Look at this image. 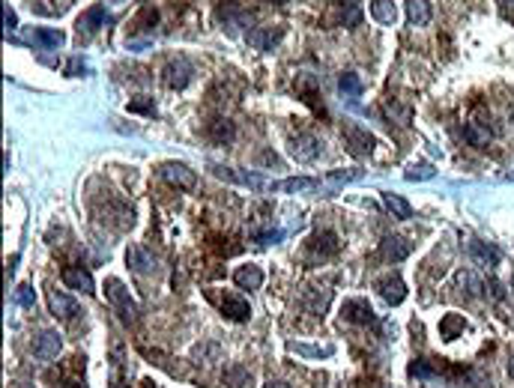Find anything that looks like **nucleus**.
Returning a JSON list of instances; mask_svg holds the SVG:
<instances>
[{"instance_id": "1", "label": "nucleus", "mask_w": 514, "mask_h": 388, "mask_svg": "<svg viewBox=\"0 0 514 388\" xmlns=\"http://www.w3.org/2000/svg\"><path fill=\"white\" fill-rule=\"evenodd\" d=\"M105 296H108L114 313H117L123 323H129V326L138 323V305H135V299L129 296V290L123 287V281H117V278L105 281Z\"/></svg>"}, {"instance_id": "2", "label": "nucleus", "mask_w": 514, "mask_h": 388, "mask_svg": "<svg viewBox=\"0 0 514 388\" xmlns=\"http://www.w3.org/2000/svg\"><path fill=\"white\" fill-rule=\"evenodd\" d=\"M159 177L174 188H194V183H198L194 170L189 168V164H179V161H165L159 168Z\"/></svg>"}, {"instance_id": "3", "label": "nucleus", "mask_w": 514, "mask_h": 388, "mask_svg": "<svg viewBox=\"0 0 514 388\" xmlns=\"http://www.w3.org/2000/svg\"><path fill=\"white\" fill-rule=\"evenodd\" d=\"M162 81H165L168 90H185V87L192 84V66H189V60H183V57L170 60L165 66V72H162Z\"/></svg>"}, {"instance_id": "4", "label": "nucleus", "mask_w": 514, "mask_h": 388, "mask_svg": "<svg viewBox=\"0 0 514 388\" xmlns=\"http://www.w3.org/2000/svg\"><path fill=\"white\" fill-rule=\"evenodd\" d=\"M323 153V140L314 135H296L290 140V155L296 161H314Z\"/></svg>"}, {"instance_id": "5", "label": "nucleus", "mask_w": 514, "mask_h": 388, "mask_svg": "<svg viewBox=\"0 0 514 388\" xmlns=\"http://www.w3.org/2000/svg\"><path fill=\"white\" fill-rule=\"evenodd\" d=\"M374 290H377L383 296V302L389 305H401L407 299V284L398 275H383L374 281Z\"/></svg>"}, {"instance_id": "6", "label": "nucleus", "mask_w": 514, "mask_h": 388, "mask_svg": "<svg viewBox=\"0 0 514 388\" xmlns=\"http://www.w3.org/2000/svg\"><path fill=\"white\" fill-rule=\"evenodd\" d=\"M266 192H287V194L320 192V179H314V177H290V179H279V183H269Z\"/></svg>"}, {"instance_id": "7", "label": "nucleus", "mask_w": 514, "mask_h": 388, "mask_svg": "<svg viewBox=\"0 0 514 388\" xmlns=\"http://www.w3.org/2000/svg\"><path fill=\"white\" fill-rule=\"evenodd\" d=\"M341 317L350 320V323H359V326H374L377 323V313L371 311V305L365 299H350L344 302V308H341Z\"/></svg>"}, {"instance_id": "8", "label": "nucleus", "mask_w": 514, "mask_h": 388, "mask_svg": "<svg viewBox=\"0 0 514 388\" xmlns=\"http://www.w3.org/2000/svg\"><path fill=\"white\" fill-rule=\"evenodd\" d=\"M329 302H332V290H326V287H308L305 296H302V308L311 317H323Z\"/></svg>"}, {"instance_id": "9", "label": "nucleus", "mask_w": 514, "mask_h": 388, "mask_svg": "<svg viewBox=\"0 0 514 388\" xmlns=\"http://www.w3.org/2000/svg\"><path fill=\"white\" fill-rule=\"evenodd\" d=\"M284 36V27H255L248 30V45L257 48V51H272V45H279Z\"/></svg>"}, {"instance_id": "10", "label": "nucleus", "mask_w": 514, "mask_h": 388, "mask_svg": "<svg viewBox=\"0 0 514 388\" xmlns=\"http://www.w3.org/2000/svg\"><path fill=\"white\" fill-rule=\"evenodd\" d=\"M60 350H63V341H60V335H57V332H51V328H45V332L36 337V344H34V356L42 359V361L57 359V352H60Z\"/></svg>"}, {"instance_id": "11", "label": "nucleus", "mask_w": 514, "mask_h": 388, "mask_svg": "<svg viewBox=\"0 0 514 388\" xmlns=\"http://www.w3.org/2000/svg\"><path fill=\"white\" fill-rule=\"evenodd\" d=\"M126 266L138 272V275H146V272L156 269V260H153V254L144 248V245H129L126 251Z\"/></svg>"}, {"instance_id": "12", "label": "nucleus", "mask_w": 514, "mask_h": 388, "mask_svg": "<svg viewBox=\"0 0 514 388\" xmlns=\"http://www.w3.org/2000/svg\"><path fill=\"white\" fill-rule=\"evenodd\" d=\"M48 308H51V313L57 320H72L78 313V302L72 299V296L60 293V290H51L48 293Z\"/></svg>"}, {"instance_id": "13", "label": "nucleus", "mask_w": 514, "mask_h": 388, "mask_svg": "<svg viewBox=\"0 0 514 388\" xmlns=\"http://www.w3.org/2000/svg\"><path fill=\"white\" fill-rule=\"evenodd\" d=\"M410 251H413V245L407 242L404 236H386L380 242V254L386 260H391V263H401V260H407L410 257Z\"/></svg>"}, {"instance_id": "14", "label": "nucleus", "mask_w": 514, "mask_h": 388, "mask_svg": "<svg viewBox=\"0 0 514 388\" xmlns=\"http://www.w3.org/2000/svg\"><path fill=\"white\" fill-rule=\"evenodd\" d=\"M63 284L72 287V290H81V293H96V284H93V275L81 266H66L63 269Z\"/></svg>"}, {"instance_id": "15", "label": "nucleus", "mask_w": 514, "mask_h": 388, "mask_svg": "<svg viewBox=\"0 0 514 388\" xmlns=\"http://www.w3.org/2000/svg\"><path fill=\"white\" fill-rule=\"evenodd\" d=\"M233 284L240 287V290H260L264 287V272L255 263H248V266H240L233 272Z\"/></svg>"}, {"instance_id": "16", "label": "nucleus", "mask_w": 514, "mask_h": 388, "mask_svg": "<svg viewBox=\"0 0 514 388\" xmlns=\"http://www.w3.org/2000/svg\"><path fill=\"white\" fill-rule=\"evenodd\" d=\"M216 177L222 179H231V183H240V185H251V188H266L269 183L257 177V173H246V170H233V168H222V164H213Z\"/></svg>"}, {"instance_id": "17", "label": "nucleus", "mask_w": 514, "mask_h": 388, "mask_svg": "<svg viewBox=\"0 0 514 388\" xmlns=\"http://www.w3.org/2000/svg\"><path fill=\"white\" fill-rule=\"evenodd\" d=\"M222 313L227 320H233V323H246L251 317V308L246 299H240V296H224L222 299Z\"/></svg>"}, {"instance_id": "18", "label": "nucleus", "mask_w": 514, "mask_h": 388, "mask_svg": "<svg viewBox=\"0 0 514 388\" xmlns=\"http://www.w3.org/2000/svg\"><path fill=\"white\" fill-rule=\"evenodd\" d=\"M383 117L404 129V126H410V122H413V108H410V105H404V102H398V99H389L386 108H383Z\"/></svg>"}, {"instance_id": "19", "label": "nucleus", "mask_w": 514, "mask_h": 388, "mask_svg": "<svg viewBox=\"0 0 514 388\" xmlns=\"http://www.w3.org/2000/svg\"><path fill=\"white\" fill-rule=\"evenodd\" d=\"M467 251H470L472 260L481 263V266H496V263H500V251L487 242H478V239H472V242L467 245Z\"/></svg>"}, {"instance_id": "20", "label": "nucleus", "mask_w": 514, "mask_h": 388, "mask_svg": "<svg viewBox=\"0 0 514 388\" xmlns=\"http://www.w3.org/2000/svg\"><path fill=\"white\" fill-rule=\"evenodd\" d=\"M344 138H347V144L353 146L356 153H371L374 150V135H368V131L359 129V126H347Z\"/></svg>"}, {"instance_id": "21", "label": "nucleus", "mask_w": 514, "mask_h": 388, "mask_svg": "<svg viewBox=\"0 0 514 388\" xmlns=\"http://www.w3.org/2000/svg\"><path fill=\"white\" fill-rule=\"evenodd\" d=\"M207 135H209V140H216V144H231L236 138V126L231 120H213L207 126Z\"/></svg>"}, {"instance_id": "22", "label": "nucleus", "mask_w": 514, "mask_h": 388, "mask_svg": "<svg viewBox=\"0 0 514 388\" xmlns=\"http://www.w3.org/2000/svg\"><path fill=\"white\" fill-rule=\"evenodd\" d=\"M311 248L320 254V257H332V254H338V239L332 230H320V233H314V239H311Z\"/></svg>"}, {"instance_id": "23", "label": "nucleus", "mask_w": 514, "mask_h": 388, "mask_svg": "<svg viewBox=\"0 0 514 388\" xmlns=\"http://www.w3.org/2000/svg\"><path fill=\"white\" fill-rule=\"evenodd\" d=\"M105 6H93V10H87L84 15L78 18V33H96L105 24Z\"/></svg>"}, {"instance_id": "24", "label": "nucleus", "mask_w": 514, "mask_h": 388, "mask_svg": "<svg viewBox=\"0 0 514 388\" xmlns=\"http://www.w3.org/2000/svg\"><path fill=\"white\" fill-rule=\"evenodd\" d=\"M463 138H467L470 146H487L491 129H487V122H467V126H463Z\"/></svg>"}, {"instance_id": "25", "label": "nucleus", "mask_w": 514, "mask_h": 388, "mask_svg": "<svg viewBox=\"0 0 514 388\" xmlns=\"http://www.w3.org/2000/svg\"><path fill=\"white\" fill-rule=\"evenodd\" d=\"M407 18L415 27H422V24L431 21V3L428 0H407Z\"/></svg>"}, {"instance_id": "26", "label": "nucleus", "mask_w": 514, "mask_h": 388, "mask_svg": "<svg viewBox=\"0 0 514 388\" xmlns=\"http://www.w3.org/2000/svg\"><path fill=\"white\" fill-rule=\"evenodd\" d=\"M34 42L42 48H60L66 42V33L63 30H51V27H36L34 30Z\"/></svg>"}, {"instance_id": "27", "label": "nucleus", "mask_w": 514, "mask_h": 388, "mask_svg": "<svg viewBox=\"0 0 514 388\" xmlns=\"http://www.w3.org/2000/svg\"><path fill=\"white\" fill-rule=\"evenodd\" d=\"M383 203H386V209H389L395 218H401V221H404V218H413V206L407 203L401 194L386 192V194H383Z\"/></svg>"}, {"instance_id": "28", "label": "nucleus", "mask_w": 514, "mask_h": 388, "mask_svg": "<svg viewBox=\"0 0 514 388\" xmlns=\"http://www.w3.org/2000/svg\"><path fill=\"white\" fill-rule=\"evenodd\" d=\"M371 15H374V21H380V24L398 21V10L391 0H371Z\"/></svg>"}, {"instance_id": "29", "label": "nucleus", "mask_w": 514, "mask_h": 388, "mask_svg": "<svg viewBox=\"0 0 514 388\" xmlns=\"http://www.w3.org/2000/svg\"><path fill=\"white\" fill-rule=\"evenodd\" d=\"M463 328H467V323H463L461 313H446V317L439 320V335L448 337V341H452V337H458Z\"/></svg>"}, {"instance_id": "30", "label": "nucleus", "mask_w": 514, "mask_h": 388, "mask_svg": "<svg viewBox=\"0 0 514 388\" xmlns=\"http://www.w3.org/2000/svg\"><path fill=\"white\" fill-rule=\"evenodd\" d=\"M434 173H437L434 164H410L404 177L410 179V183H422V179H434Z\"/></svg>"}, {"instance_id": "31", "label": "nucleus", "mask_w": 514, "mask_h": 388, "mask_svg": "<svg viewBox=\"0 0 514 388\" xmlns=\"http://www.w3.org/2000/svg\"><path fill=\"white\" fill-rule=\"evenodd\" d=\"M338 90L347 96H362V81H359V75H353V72H344V75L338 78Z\"/></svg>"}, {"instance_id": "32", "label": "nucleus", "mask_w": 514, "mask_h": 388, "mask_svg": "<svg viewBox=\"0 0 514 388\" xmlns=\"http://www.w3.org/2000/svg\"><path fill=\"white\" fill-rule=\"evenodd\" d=\"M458 287H461V293H467V296H478V290H485V284H481L472 272H461V275H458Z\"/></svg>"}, {"instance_id": "33", "label": "nucleus", "mask_w": 514, "mask_h": 388, "mask_svg": "<svg viewBox=\"0 0 514 388\" xmlns=\"http://www.w3.org/2000/svg\"><path fill=\"white\" fill-rule=\"evenodd\" d=\"M410 376H415V379H434L437 370H434V365H431L428 359H415L413 365H410Z\"/></svg>"}, {"instance_id": "34", "label": "nucleus", "mask_w": 514, "mask_h": 388, "mask_svg": "<svg viewBox=\"0 0 514 388\" xmlns=\"http://www.w3.org/2000/svg\"><path fill=\"white\" fill-rule=\"evenodd\" d=\"M129 111L132 114H156V105H153V99H146V96H138V99H132V102H129Z\"/></svg>"}, {"instance_id": "35", "label": "nucleus", "mask_w": 514, "mask_h": 388, "mask_svg": "<svg viewBox=\"0 0 514 388\" xmlns=\"http://www.w3.org/2000/svg\"><path fill=\"white\" fill-rule=\"evenodd\" d=\"M15 302H18L21 308H34V302H36L34 287H30V284H21L18 290H15Z\"/></svg>"}, {"instance_id": "36", "label": "nucleus", "mask_w": 514, "mask_h": 388, "mask_svg": "<svg viewBox=\"0 0 514 388\" xmlns=\"http://www.w3.org/2000/svg\"><path fill=\"white\" fill-rule=\"evenodd\" d=\"M290 350H293V352H302V356H314V359H320V356H332L329 346H323V350H320V346H302V344H293Z\"/></svg>"}, {"instance_id": "37", "label": "nucleus", "mask_w": 514, "mask_h": 388, "mask_svg": "<svg viewBox=\"0 0 514 388\" xmlns=\"http://www.w3.org/2000/svg\"><path fill=\"white\" fill-rule=\"evenodd\" d=\"M284 233L281 230H264V233H255V242L257 245H269V242H279Z\"/></svg>"}, {"instance_id": "38", "label": "nucleus", "mask_w": 514, "mask_h": 388, "mask_svg": "<svg viewBox=\"0 0 514 388\" xmlns=\"http://www.w3.org/2000/svg\"><path fill=\"white\" fill-rule=\"evenodd\" d=\"M3 27H6V30H15V27H18V15L10 10V3L3 6Z\"/></svg>"}, {"instance_id": "39", "label": "nucleus", "mask_w": 514, "mask_h": 388, "mask_svg": "<svg viewBox=\"0 0 514 388\" xmlns=\"http://www.w3.org/2000/svg\"><path fill=\"white\" fill-rule=\"evenodd\" d=\"M66 75H72V78H75V75H84V63H81L78 57H75V60H69V63H66Z\"/></svg>"}, {"instance_id": "40", "label": "nucleus", "mask_w": 514, "mask_h": 388, "mask_svg": "<svg viewBox=\"0 0 514 388\" xmlns=\"http://www.w3.org/2000/svg\"><path fill=\"white\" fill-rule=\"evenodd\" d=\"M496 3H500L502 10H514V0H496Z\"/></svg>"}, {"instance_id": "41", "label": "nucleus", "mask_w": 514, "mask_h": 388, "mask_svg": "<svg viewBox=\"0 0 514 388\" xmlns=\"http://www.w3.org/2000/svg\"><path fill=\"white\" fill-rule=\"evenodd\" d=\"M264 388H290V385L287 383H266Z\"/></svg>"}, {"instance_id": "42", "label": "nucleus", "mask_w": 514, "mask_h": 388, "mask_svg": "<svg viewBox=\"0 0 514 388\" xmlns=\"http://www.w3.org/2000/svg\"><path fill=\"white\" fill-rule=\"evenodd\" d=\"M335 3H341V6H356L359 0H335Z\"/></svg>"}, {"instance_id": "43", "label": "nucleus", "mask_w": 514, "mask_h": 388, "mask_svg": "<svg viewBox=\"0 0 514 388\" xmlns=\"http://www.w3.org/2000/svg\"><path fill=\"white\" fill-rule=\"evenodd\" d=\"M509 376H511V379H514V359H511V361H509Z\"/></svg>"}]
</instances>
